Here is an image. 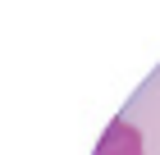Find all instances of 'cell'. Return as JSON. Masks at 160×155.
<instances>
[{
	"instance_id": "obj_1",
	"label": "cell",
	"mask_w": 160,
	"mask_h": 155,
	"mask_svg": "<svg viewBox=\"0 0 160 155\" xmlns=\"http://www.w3.org/2000/svg\"><path fill=\"white\" fill-rule=\"evenodd\" d=\"M92 155H147V151H142V132H137V123L110 119V128L101 132V142H96Z\"/></svg>"
}]
</instances>
